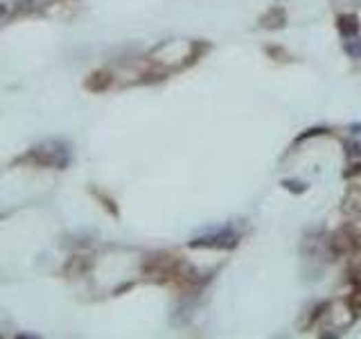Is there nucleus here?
<instances>
[{
	"mask_svg": "<svg viewBox=\"0 0 361 339\" xmlns=\"http://www.w3.org/2000/svg\"><path fill=\"white\" fill-rule=\"evenodd\" d=\"M239 244V233L232 231L230 226H223V228H212V231L204 233L201 238L192 240L190 247L195 249H235Z\"/></svg>",
	"mask_w": 361,
	"mask_h": 339,
	"instance_id": "nucleus-1",
	"label": "nucleus"
},
{
	"mask_svg": "<svg viewBox=\"0 0 361 339\" xmlns=\"http://www.w3.org/2000/svg\"><path fill=\"white\" fill-rule=\"evenodd\" d=\"M330 249L334 256H350L359 249V235L352 228L343 226L330 238Z\"/></svg>",
	"mask_w": 361,
	"mask_h": 339,
	"instance_id": "nucleus-2",
	"label": "nucleus"
},
{
	"mask_svg": "<svg viewBox=\"0 0 361 339\" xmlns=\"http://www.w3.org/2000/svg\"><path fill=\"white\" fill-rule=\"evenodd\" d=\"M341 210L352 222L361 219V184L348 186V190L343 193V199H341Z\"/></svg>",
	"mask_w": 361,
	"mask_h": 339,
	"instance_id": "nucleus-3",
	"label": "nucleus"
},
{
	"mask_svg": "<svg viewBox=\"0 0 361 339\" xmlns=\"http://www.w3.org/2000/svg\"><path fill=\"white\" fill-rule=\"evenodd\" d=\"M260 23H262V28H267V30H280V28H285L287 14L283 7H271V10L260 19Z\"/></svg>",
	"mask_w": 361,
	"mask_h": 339,
	"instance_id": "nucleus-4",
	"label": "nucleus"
},
{
	"mask_svg": "<svg viewBox=\"0 0 361 339\" xmlns=\"http://www.w3.org/2000/svg\"><path fill=\"white\" fill-rule=\"evenodd\" d=\"M109 84H111V73H107V70H98V73H93L91 77H88L86 89L100 93L104 89H109Z\"/></svg>",
	"mask_w": 361,
	"mask_h": 339,
	"instance_id": "nucleus-5",
	"label": "nucleus"
},
{
	"mask_svg": "<svg viewBox=\"0 0 361 339\" xmlns=\"http://www.w3.org/2000/svg\"><path fill=\"white\" fill-rule=\"evenodd\" d=\"M339 32L346 39H352L359 32V19L355 14H343V17H339Z\"/></svg>",
	"mask_w": 361,
	"mask_h": 339,
	"instance_id": "nucleus-6",
	"label": "nucleus"
},
{
	"mask_svg": "<svg viewBox=\"0 0 361 339\" xmlns=\"http://www.w3.org/2000/svg\"><path fill=\"white\" fill-rule=\"evenodd\" d=\"M346 305H348V310L355 314V317H361V287L350 292L348 298H346Z\"/></svg>",
	"mask_w": 361,
	"mask_h": 339,
	"instance_id": "nucleus-7",
	"label": "nucleus"
},
{
	"mask_svg": "<svg viewBox=\"0 0 361 339\" xmlns=\"http://www.w3.org/2000/svg\"><path fill=\"white\" fill-rule=\"evenodd\" d=\"M361 175V163H357V165H352V168L350 170H346V177H359Z\"/></svg>",
	"mask_w": 361,
	"mask_h": 339,
	"instance_id": "nucleus-8",
	"label": "nucleus"
}]
</instances>
